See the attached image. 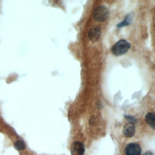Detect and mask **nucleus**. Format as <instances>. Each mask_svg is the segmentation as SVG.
<instances>
[{"label": "nucleus", "mask_w": 155, "mask_h": 155, "mask_svg": "<svg viewBox=\"0 0 155 155\" xmlns=\"http://www.w3.org/2000/svg\"><path fill=\"white\" fill-rule=\"evenodd\" d=\"M125 153V155H140L141 148L138 144L131 143L126 147Z\"/></svg>", "instance_id": "4"}, {"label": "nucleus", "mask_w": 155, "mask_h": 155, "mask_svg": "<svg viewBox=\"0 0 155 155\" xmlns=\"http://www.w3.org/2000/svg\"><path fill=\"white\" fill-rule=\"evenodd\" d=\"M108 16V12L104 6H99L96 7L93 12L94 18L99 22H103L107 19Z\"/></svg>", "instance_id": "2"}, {"label": "nucleus", "mask_w": 155, "mask_h": 155, "mask_svg": "<svg viewBox=\"0 0 155 155\" xmlns=\"http://www.w3.org/2000/svg\"><path fill=\"white\" fill-rule=\"evenodd\" d=\"M143 155H153L151 152L148 151V152H147L146 153H145Z\"/></svg>", "instance_id": "10"}, {"label": "nucleus", "mask_w": 155, "mask_h": 155, "mask_svg": "<svg viewBox=\"0 0 155 155\" xmlns=\"http://www.w3.org/2000/svg\"><path fill=\"white\" fill-rule=\"evenodd\" d=\"M71 155H84L85 153L84 145L80 142H74L70 148Z\"/></svg>", "instance_id": "3"}, {"label": "nucleus", "mask_w": 155, "mask_h": 155, "mask_svg": "<svg viewBox=\"0 0 155 155\" xmlns=\"http://www.w3.org/2000/svg\"><path fill=\"white\" fill-rule=\"evenodd\" d=\"M14 146L18 150H23L25 147V143L21 140H16L14 143Z\"/></svg>", "instance_id": "8"}, {"label": "nucleus", "mask_w": 155, "mask_h": 155, "mask_svg": "<svg viewBox=\"0 0 155 155\" xmlns=\"http://www.w3.org/2000/svg\"><path fill=\"white\" fill-rule=\"evenodd\" d=\"M124 134L127 137H131L135 133V126L133 122H128L125 125L123 129Z\"/></svg>", "instance_id": "6"}, {"label": "nucleus", "mask_w": 155, "mask_h": 155, "mask_svg": "<svg viewBox=\"0 0 155 155\" xmlns=\"http://www.w3.org/2000/svg\"><path fill=\"white\" fill-rule=\"evenodd\" d=\"M131 18L130 16V15H128L124 19V21L123 22H122L121 23L117 25V27H122L123 26H125V25H128L130 23V21H131Z\"/></svg>", "instance_id": "9"}, {"label": "nucleus", "mask_w": 155, "mask_h": 155, "mask_svg": "<svg viewBox=\"0 0 155 155\" xmlns=\"http://www.w3.org/2000/svg\"><path fill=\"white\" fill-rule=\"evenodd\" d=\"M130 47V44L127 41L121 39L117 42L111 48V51L116 56H120L125 53Z\"/></svg>", "instance_id": "1"}, {"label": "nucleus", "mask_w": 155, "mask_h": 155, "mask_svg": "<svg viewBox=\"0 0 155 155\" xmlns=\"http://www.w3.org/2000/svg\"><path fill=\"white\" fill-rule=\"evenodd\" d=\"M145 120L151 128L155 130V113H149L147 114Z\"/></svg>", "instance_id": "7"}, {"label": "nucleus", "mask_w": 155, "mask_h": 155, "mask_svg": "<svg viewBox=\"0 0 155 155\" xmlns=\"http://www.w3.org/2000/svg\"><path fill=\"white\" fill-rule=\"evenodd\" d=\"M101 33V31L100 28L97 26H94L90 29L88 33V36L89 39L91 41L95 42L98 40L99 38L100 37Z\"/></svg>", "instance_id": "5"}]
</instances>
